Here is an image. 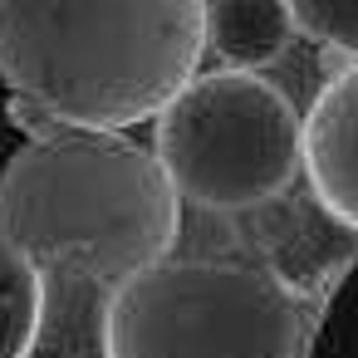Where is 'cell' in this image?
Segmentation results:
<instances>
[{
	"label": "cell",
	"mask_w": 358,
	"mask_h": 358,
	"mask_svg": "<svg viewBox=\"0 0 358 358\" xmlns=\"http://www.w3.org/2000/svg\"><path fill=\"white\" fill-rule=\"evenodd\" d=\"M206 0H0V79L45 123L123 133L201 69Z\"/></svg>",
	"instance_id": "cell-1"
},
{
	"label": "cell",
	"mask_w": 358,
	"mask_h": 358,
	"mask_svg": "<svg viewBox=\"0 0 358 358\" xmlns=\"http://www.w3.org/2000/svg\"><path fill=\"white\" fill-rule=\"evenodd\" d=\"M157 162L201 211H255L299 177L304 118L260 74H196L157 118Z\"/></svg>",
	"instance_id": "cell-4"
},
{
	"label": "cell",
	"mask_w": 358,
	"mask_h": 358,
	"mask_svg": "<svg viewBox=\"0 0 358 358\" xmlns=\"http://www.w3.org/2000/svg\"><path fill=\"white\" fill-rule=\"evenodd\" d=\"M289 40L294 20L285 0H206V50L236 74L275 64Z\"/></svg>",
	"instance_id": "cell-7"
},
{
	"label": "cell",
	"mask_w": 358,
	"mask_h": 358,
	"mask_svg": "<svg viewBox=\"0 0 358 358\" xmlns=\"http://www.w3.org/2000/svg\"><path fill=\"white\" fill-rule=\"evenodd\" d=\"M299 167L309 196L358 236V64L334 74L304 113Z\"/></svg>",
	"instance_id": "cell-5"
},
{
	"label": "cell",
	"mask_w": 358,
	"mask_h": 358,
	"mask_svg": "<svg viewBox=\"0 0 358 358\" xmlns=\"http://www.w3.org/2000/svg\"><path fill=\"white\" fill-rule=\"evenodd\" d=\"M45 329V275L0 236V358H30Z\"/></svg>",
	"instance_id": "cell-8"
},
{
	"label": "cell",
	"mask_w": 358,
	"mask_h": 358,
	"mask_svg": "<svg viewBox=\"0 0 358 358\" xmlns=\"http://www.w3.org/2000/svg\"><path fill=\"white\" fill-rule=\"evenodd\" d=\"M304 358H358V255L334 275L304 334Z\"/></svg>",
	"instance_id": "cell-9"
},
{
	"label": "cell",
	"mask_w": 358,
	"mask_h": 358,
	"mask_svg": "<svg viewBox=\"0 0 358 358\" xmlns=\"http://www.w3.org/2000/svg\"><path fill=\"white\" fill-rule=\"evenodd\" d=\"M304 334L299 299L241 260H157L103 304V358H304Z\"/></svg>",
	"instance_id": "cell-3"
},
{
	"label": "cell",
	"mask_w": 358,
	"mask_h": 358,
	"mask_svg": "<svg viewBox=\"0 0 358 358\" xmlns=\"http://www.w3.org/2000/svg\"><path fill=\"white\" fill-rule=\"evenodd\" d=\"M270 211L280 216V221H265L260 226V241H265V250H270V275L289 289V285H299V280H309V285H319L324 280V289L334 285V275L358 255V250H348V226H338L314 196L309 201H270Z\"/></svg>",
	"instance_id": "cell-6"
},
{
	"label": "cell",
	"mask_w": 358,
	"mask_h": 358,
	"mask_svg": "<svg viewBox=\"0 0 358 358\" xmlns=\"http://www.w3.org/2000/svg\"><path fill=\"white\" fill-rule=\"evenodd\" d=\"M182 196L157 152L128 133L55 128L30 138L0 172V236L40 275L123 285L167 260Z\"/></svg>",
	"instance_id": "cell-2"
},
{
	"label": "cell",
	"mask_w": 358,
	"mask_h": 358,
	"mask_svg": "<svg viewBox=\"0 0 358 358\" xmlns=\"http://www.w3.org/2000/svg\"><path fill=\"white\" fill-rule=\"evenodd\" d=\"M285 6L299 35L358 64V0H285Z\"/></svg>",
	"instance_id": "cell-10"
}]
</instances>
